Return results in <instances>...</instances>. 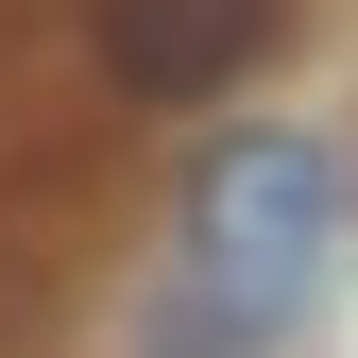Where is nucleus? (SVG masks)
<instances>
[{"label":"nucleus","mask_w":358,"mask_h":358,"mask_svg":"<svg viewBox=\"0 0 358 358\" xmlns=\"http://www.w3.org/2000/svg\"><path fill=\"white\" fill-rule=\"evenodd\" d=\"M324 239H341V171L324 137H222L188 171V273L222 307H290L307 273H324Z\"/></svg>","instance_id":"nucleus-1"},{"label":"nucleus","mask_w":358,"mask_h":358,"mask_svg":"<svg viewBox=\"0 0 358 358\" xmlns=\"http://www.w3.org/2000/svg\"><path fill=\"white\" fill-rule=\"evenodd\" d=\"M85 34H103L120 103H205V85H239L273 52V0H103Z\"/></svg>","instance_id":"nucleus-2"}]
</instances>
